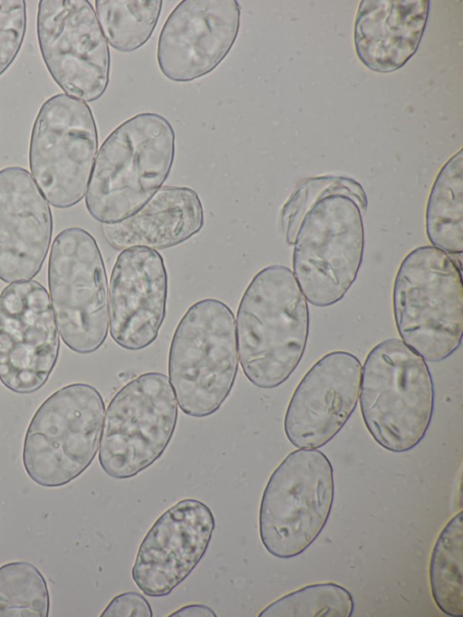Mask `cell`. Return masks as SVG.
Instances as JSON below:
<instances>
[{
  "mask_svg": "<svg viewBox=\"0 0 463 617\" xmlns=\"http://www.w3.org/2000/svg\"><path fill=\"white\" fill-rule=\"evenodd\" d=\"M52 235L51 207L21 166L0 170V280H30L43 265Z\"/></svg>",
  "mask_w": 463,
  "mask_h": 617,
  "instance_id": "ac0fdd59",
  "label": "cell"
},
{
  "mask_svg": "<svg viewBox=\"0 0 463 617\" xmlns=\"http://www.w3.org/2000/svg\"><path fill=\"white\" fill-rule=\"evenodd\" d=\"M175 135L158 113H138L118 126L96 157L85 196L89 214L101 223L123 221L143 207L167 179Z\"/></svg>",
  "mask_w": 463,
  "mask_h": 617,
  "instance_id": "7a4b0ae2",
  "label": "cell"
},
{
  "mask_svg": "<svg viewBox=\"0 0 463 617\" xmlns=\"http://www.w3.org/2000/svg\"><path fill=\"white\" fill-rule=\"evenodd\" d=\"M167 290V272L157 251L132 247L120 252L109 288V327L117 345L137 351L157 338Z\"/></svg>",
  "mask_w": 463,
  "mask_h": 617,
  "instance_id": "e0dca14e",
  "label": "cell"
},
{
  "mask_svg": "<svg viewBox=\"0 0 463 617\" xmlns=\"http://www.w3.org/2000/svg\"><path fill=\"white\" fill-rule=\"evenodd\" d=\"M239 367L235 318L216 299L194 303L179 321L169 348L168 375L181 411L203 418L230 395Z\"/></svg>",
  "mask_w": 463,
  "mask_h": 617,
  "instance_id": "5b68a950",
  "label": "cell"
},
{
  "mask_svg": "<svg viewBox=\"0 0 463 617\" xmlns=\"http://www.w3.org/2000/svg\"><path fill=\"white\" fill-rule=\"evenodd\" d=\"M104 416V401L94 386L74 383L55 391L25 432L22 460L28 477L58 488L81 475L98 452Z\"/></svg>",
  "mask_w": 463,
  "mask_h": 617,
  "instance_id": "8992f818",
  "label": "cell"
},
{
  "mask_svg": "<svg viewBox=\"0 0 463 617\" xmlns=\"http://www.w3.org/2000/svg\"><path fill=\"white\" fill-rule=\"evenodd\" d=\"M170 617H216V613L203 604H188L169 615Z\"/></svg>",
  "mask_w": 463,
  "mask_h": 617,
  "instance_id": "f1b7e54d",
  "label": "cell"
},
{
  "mask_svg": "<svg viewBox=\"0 0 463 617\" xmlns=\"http://www.w3.org/2000/svg\"><path fill=\"white\" fill-rule=\"evenodd\" d=\"M99 146L90 107L58 93L46 100L34 119L29 166L37 186L56 208H70L84 197Z\"/></svg>",
  "mask_w": 463,
  "mask_h": 617,
  "instance_id": "8fae6325",
  "label": "cell"
},
{
  "mask_svg": "<svg viewBox=\"0 0 463 617\" xmlns=\"http://www.w3.org/2000/svg\"><path fill=\"white\" fill-rule=\"evenodd\" d=\"M361 375V362L349 352L333 351L317 360L288 403L284 432L289 442L299 449L329 442L356 408Z\"/></svg>",
  "mask_w": 463,
  "mask_h": 617,
  "instance_id": "2e32d148",
  "label": "cell"
},
{
  "mask_svg": "<svg viewBox=\"0 0 463 617\" xmlns=\"http://www.w3.org/2000/svg\"><path fill=\"white\" fill-rule=\"evenodd\" d=\"M333 194L351 197L363 213L366 212V194L354 179L333 176L308 178L298 185L281 210L280 223L288 244H294L301 221L310 207L323 196Z\"/></svg>",
  "mask_w": 463,
  "mask_h": 617,
  "instance_id": "484cf974",
  "label": "cell"
},
{
  "mask_svg": "<svg viewBox=\"0 0 463 617\" xmlns=\"http://www.w3.org/2000/svg\"><path fill=\"white\" fill-rule=\"evenodd\" d=\"M334 469L317 449L291 451L270 475L259 510L261 543L271 555H301L325 528L334 504Z\"/></svg>",
  "mask_w": 463,
  "mask_h": 617,
  "instance_id": "52a82bcc",
  "label": "cell"
},
{
  "mask_svg": "<svg viewBox=\"0 0 463 617\" xmlns=\"http://www.w3.org/2000/svg\"><path fill=\"white\" fill-rule=\"evenodd\" d=\"M241 5L236 0H183L165 20L156 60L163 75L189 82L212 72L237 39Z\"/></svg>",
  "mask_w": 463,
  "mask_h": 617,
  "instance_id": "5bb4252c",
  "label": "cell"
},
{
  "mask_svg": "<svg viewBox=\"0 0 463 617\" xmlns=\"http://www.w3.org/2000/svg\"><path fill=\"white\" fill-rule=\"evenodd\" d=\"M24 0H0V76L17 57L26 33Z\"/></svg>",
  "mask_w": 463,
  "mask_h": 617,
  "instance_id": "4316f807",
  "label": "cell"
},
{
  "mask_svg": "<svg viewBox=\"0 0 463 617\" xmlns=\"http://www.w3.org/2000/svg\"><path fill=\"white\" fill-rule=\"evenodd\" d=\"M177 417V401L165 375L148 372L127 383L104 416L99 448L103 471L125 479L150 467L170 443Z\"/></svg>",
  "mask_w": 463,
  "mask_h": 617,
  "instance_id": "9c48e42d",
  "label": "cell"
},
{
  "mask_svg": "<svg viewBox=\"0 0 463 617\" xmlns=\"http://www.w3.org/2000/svg\"><path fill=\"white\" fill-rule=\"evenodd\" d=\"M50 594L43 574L25 561L0 566V617H48Z\"/></svg>",
  "mask_w": 463,
  "mask_h": 617,
  "instance_id": "cb8c5ba5",
  "label": "cell"
},
{
  "mask_svg": "<svg viewBox=\"0 0 463 617\" xmlns=\"http://www.w3.org/2000/svg\"><path fill=\"white\" fill-rule=\"evenodd\" d=\"M214 528L212 510L198 499L184 498L167 508L138 547L131 571L137 588L150 597L170 594L200 563Z\"/></svg>",
  "mask_w": 463,
  "mask_h": 617,
  "instance_id": "9a60e30c",
  "label": "cell"
},
{
  "mask_svg": "<svg viewBox=\"0 0 463 617\" xmlns=\"http://www.w3.org/2000/svg\"><path fill=\"white\" fill-rule=\"evenodd\" d=\"M36 33L43 62L65 94L84 102L102 97L110 52L88 0H41Z\"/></svg>",
  "mask_w": 463,
  "mask_h": 617,
  "instance_id": "7c38bea8",
  "label": "cell"
},
{
  "mask_svg": "<svg viewBox=\"0 0 463 617\" xmlns=\"http://www.w3.org/2000/svg\"><path fill=\"white\" fill-rule=\"evenodd\" d=\"M100 616L152 617L153 611L144 595L137 592H126L115 596Z\"/></svg>",
  "mask_w": 463,
  "mask_h": 617,
  "instance_id": "83f0119b",
  "label": "cell"
},
{
  "mask_svg": "<svg viewBox=\"0 0 463 617\" xmlns=\"http://www.w3.org/2000/svg\"><path fill=\"white\" fill-rule=\"evenodd\" d=\"M435 391L426 361L402 340H383L367 355L359 392L364 425L383 449L402 453L424 439Z\"/></svg>",
  "mask_w": 463,
  "mask_h": 617,
  "instance_id": "3957f363",
  "label": "cell"
},
{
  "mask_svg": "<svg viewBox=\"0 0 463 617\" xmlns=\"http://www.w3.org/2000/svg\"><path fill=\"white\" fill-rule=\"evenodd\" d=\"M429 12V0L361 1L354 28L359 60L376 72L401 69L418 50Z\"/></svg>",
  "mask_w": 463,
  "mask_h": 617,
  "instance_id": "d6986e66",
  "label": "cell"
},
{
  "mask_svg": "<svg viewBox=\"0 0 463 617\" xmlns=\"http://www.w3.org/2000/svg\"><path fill=\"white\" fill-rule=\"evenodd\" d=\"M426 235L432 246L449 255L463 252V151L441 167L432 185L425 213Z\"/></svg>",
  "mask_w": 463,
  "mask_h": 617,
  "instance_id": "44dd1931",
  "label": "cell"
},
{
  "mask_svg": "<svg viewBox=\"0 0 463 617\" xmlns=\"http://www.w3.org/2000/svg\"><path fill=\"white\" fill-rule=\"evenodd\" d=\"M293 274L316 307L340 301L357 278L364 251L362 211L351 197L317 200L303 217L294 241Z\"/></svg>",
  "mask_w": 463,
  "mask_h": 617,
  "instance_id": "ba28073f",
  "label": "cell"
},
{
  "mask_svg": "<svg viewBox=\"0 0 463 617\" xmlns=\"http://www.w3.org/2000/svg\"><path fill=\"white\" fill-rule=\"evenodd\" d=\"M48 287L64 344L78 354L98 350L109 332L108 280L99 245L88 231L69 227L56 235Z\"/></svg>",
  "mask_w": 463,
  "mask_h": 617,
  "instance_id": "30bf717a",
  "label": "cell"
},
{
  "mask_svg": "<svg viewBox=\"0 0 463 617\" xmlns=\"http://www.w3.org/2000/svg\"><path fill=\"white\" fill-rule=\"evenodd\" d=\"M235 325L247 379L262 389L286 382L303 357L309 333L308 305L293 271L279 264L260 270L241 297Z\"/></svg>",
  "mask_w": 463,
  "mask_h": 617,
  "instance_id": "6da1fadb",
  "label": "cell"
},
{
  "mask_svg": "<svg viewBox=\"0 0 463 617\" xmlns=\"http://www.w3.org/2000/svg\"><path fill=\"white\" fill-rule=\"evenodd\" d=\"M60 336L46 289L36 280L13 282L0 293V380L17 394L48 381L59 357Z\"/></svg>",
  "mask_w": 463,
  "mask_h": 617,
  "instance_id": "4fadbf2b",
  "label": "cell"
},
{
  "mask_svg": "<svg viewBox=\"0 0 463 617\" xmlns=\"http://www.w3.org/2000/svg\"><path fill=\"white\" fill-rule=\"evenodd\" d=\"M203 223L198 194L190 187L165 185L130 217L102 223V233L107 242L118 251L132 247L157 251L189 240Z\"/></svg>",
  "mask_w": 463,
  "mask_h": 617,
  "instance_id": "ffe728a7",
  "label": "cell"
},
{
  "mask_svg": "<svg viewBox=\"0 0 463 617\" xmlns=\"http://www.w3.org/2000/svg\"><path fill=\"white\" fill-rule=\"evenodd\" d=\"M392 310L402 340L425 361L440 362L460 346L461 265L432 245L411 251L397 271Z\"/></svg>",
  "mask_w": 463,
  "mask_h": 617,
  "instance_id": "277c9868",
  "label": "cell"
},
{
  "mask_svg": "<svg viewBox=\"0 0 463 617\" xmlns=\"http://www.w3.org/2000/svg\"><path fill=\"white\" fill-rule=\"evenodd\" d=\"M162 6L161 0H96L95 13L110 46L130 52L150 39Z\"/></svg>",
  "mask_w": 463,
  "mask_h": 617,
  "instance_id": "603a6c76",
  "label": "cell"
},
{
  "mask_svg": "<svg viewBox=\"0 0 463 617\" xmlns=\"http://www.w3.org/2000/svg\"><path fill=\"white\" fill-rule=\"evenodd\" d=\"M463 517L454 515L431 550L429 581L433 601L447 616L463 617Z\"/></svg>",
  "mask_w": 463,
  "mask_h": 617,
  "instance_id": "7402d4cb",
  "label": "cell"
},
{
  "mask_svg": "<svg viewBox=\"0 0 463 617\" xmlns=\"http://www.w3.org/2000/svg\"><path fill=\"white\" fill-rule=\"evenodd\" d=\"M352 593L333 583L308 584L269 603L260 617H351L354 612Z\"/></svg>",
  "mask_w": 463,
  "mask_h": 617,
  "instance_id": "d4e9b609",
  "label": "cell"
}]
</instances>
